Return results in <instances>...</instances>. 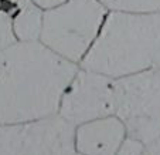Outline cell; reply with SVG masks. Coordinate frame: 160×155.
Wrapping results in <instances>:
<instances>
[{"instance_id": "8", "label": "cell", "mask_w": 160, "mask_h": 155, "mask_svg": "<svg viewBox=\"0 0 160 155\" xmlns=\"http://www.w3.org/2000/svg\"><path fill=\"white\" fill-rule=\"evenodd\" d=\"M0 155H28L23 124L0 125Z\"/></svg>"}, {"instance_id": "7", "label": "cell", "mask_w": 160, "mask_h": 155, "mask_svg": "<svg viewBox=\"0 0 160 155\" xmlns=\"http://www.w3.org/2000/svg\"><path fill=\"white\" fill-rule=\"evenodd\" d=\"M44 20V10L33 0H14L12 14L13 31L18 41L40 40Z\"/></svg>"}, {"instance_id": "6", "label": "cell", "mask_w": 160, "mask_h": 155, "mask_svg": "<svg viewBox=\"0 0 160 155\" xmlns=\"http://www.w3.org/2000/svg\"><path fill=\"white\" fill-rule=\"evenodd\" d=\"M128 131L119 117L106 115L75 127V148L79 155H118Z\"/></svg>"}, {"instance_id": "12", "label": "cell", "mask_w": 160, "mask_h": 155, "mask_svg": "<svg viewBox=\"0 0 160 155\" xmlns=\"http://www.w3.org/2000/svg\"><path fill=\"white\" fill-rule=\"evenodd\" d=\"M37 6H40L42 10H48L52 7L61 6L64 3H68V2H72V0H33Z\"/></svg>"}, {"instance_id": "1", "label": "cell", "mask_w": 160, "mask_h": 155, "mask_svg": "<svg viewBox=\"0 0 160 155\" xmlns=\"http://www.w3.org/2000/svg\"><path fill=\"white\" fill-rule=\"evenodd\" d=\"M79 66L37 41H14L0 51V125L21 124L60 110Z\"/></svg>"}, {"instance_id": "11", "label": "cell", "mask_w": 160, "mask_h": 155, "mask_svg": "<svg viewBox=\"0 0 160 155\" xmlns=\"http://www.w3.org/2000/svg\"><path fill=\"white\" fill-rule=\"evenodd\" d=\"M146 147L148 145H145L142 141L126 135V138L123 140V142H122L121 148L118 151V155H142Z\"/></svg>"}, {"instance_id": "13", "label": "cell", "mask_w": 160, "mask_h": 155, "mask_svg": "<svg viewBox=\"0 0 160 155\" xmlns=\"http://www.w3.org/2000/svg\"><path fill=\"white\" fill-rule=\"evenodd\" d=\"M142 155H160V138L154 142L149 144Z\"/></svg>"}, {"instance_id": "10", "label": "cell", "mask_w": 160, "mask_h": 155, "mask_svg": "<svg viewBox=\"0 0 160 155\" xmlns=\"http://www.w3.org/2000/svg\"><path fill=\"white\" fill-rule=\"evenodd\" d=\"M13 10H14V0H3L0 7V51L17 41L12 23Z\"/></svg>"}, {"instance_id": "14", "label": "cell", "mask_w": 160, "mask_h": 155, "mask_svg": "<svg viewBox=\"0 0 160 155\" xmlns=\"http://www.w3.org/2000/svg\"><path fill=\"white\" fill-rule=\"evenodd\" d=\"M2 3H3V0H0V7H2Z\"/></svg>"}, {"instance_id": "3", "label": "cell", "mask_w": 160, "mask_h": 155, "mask_svg": "<svg viewBox=\"0 0 160 155\" xmlns=\"http://www.w3.org/2000/svg\"><path fill=\"white\" fill-rule=\"evenodd\" d=\"M108 10L99 0H72L44 10L40 41L79 66L99 34Z\"/></svg>"}, {"instance_id": "9", "label": "cell", "mask_w": 160, "mask_h": 155, "mask_svg": "<svg viewBox=\"0 0 160 155\" xmlns=\"http://www.w3.org/2000/svg\"><path fill=\"white\" fill-rule=\"evenodd\" d=\"M108 12L159 13L160 0H99Z\"/></svg>"}, {"instance_id": "4", "label": "cell", "mask_w": 160, "mask_h": 155, "mask_svg": "<svg viewBox=\"0 0 160 155\" xmlns=\"http://www.w3.org/2000/svg\"><path fill=\"white\" fill-rule=\"evenodd\" d=\"M115 115L145 145L160 138V68L115 78Z\"/></svg>"}, {"instance_id": "5", "label": "cell", "mask_w": 160, "mask_h": 155, "mask_svg": "<svg viewBox=\"0 0 160 155\" xmlns=\"http://www.w3.org/2000/svg\"><path fill=\"white\" fill-rule=\"evenodd\" d=\"M115 78L78 68L64 91L60 114L72 125L115 114Z\"/></svg>"}, {"instance_id": "2", "label": "cell", "mask_w": 160, "mask_h": 155, "mask_svg": "<svg viewBox=\"0 0 160 155\" xmlns=\"http://www.w3.org/2000/svg\"><path fill=\"white\" fill-rule=\"evenodd\" d=\"M79 67L111 78L160 68V12H108Z\"/></svg>"}]
</instances>
